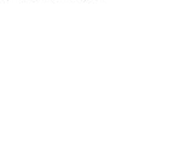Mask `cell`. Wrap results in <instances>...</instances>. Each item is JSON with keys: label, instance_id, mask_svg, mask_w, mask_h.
<instances>
[]
</instances>
